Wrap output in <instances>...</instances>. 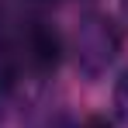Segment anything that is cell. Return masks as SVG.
Returning a JSON list of instances; mask_svg holds the SVG:
<instances>
[{"instance_id": "7a4b0ae2", "label": "cell", "mask_w": 128, "mask_h": 128, "mask_svg": "<svg viewBox=\"0 0 128 128\" xmlns=\"http://www.w3.org/2000/svg\"><path fill=\"white\" fill-rule=\"evenodd\" d=\"M111 107H114V118L128 125V66L118 73V80H114V90H111Z\"/></svg>"}, {"instance_id": "6da1fadb", "label": "cell", "mask_w": 128, "mask_h": 128, "mask_svg": "<svg viewBox=\"0 0 128 128\" xmlns=\"http://www.w3.org/2000/svg\"><path fill=\"white\" fill-rule=\"evenodd\" d=\"M66 52H69V59H73L80 76L100 80L107 69L121 59V52H125V31H121V24L111 14L90 10V14L80 18L73 38L66 45Z\"/></svg>"}, {"instance_id": "277c9868", "label": "cell", "mask_w": 128, "mask_h": 128, "mask_svg": "<svg viewBox=\"0 0 128 128\" xmlns=\"http://www.w3.org/2000/svg\"><path fill=\"white\" fill-rule=\"evenodd\" d=\"M121 18L128 21V0H121Z\"/></svg>"}, {"instance_id": "3957f363", "label": "cell", "mask_w": 128, "mask_h": 128, "mask_svg": "<svg viewBox=\"0 0 128 128\" xmlns=\"http://www.w3.org/2000/svg\"><path fill=\"white\" fill-rule=\"evenodd\" d=\"M80 128H118L111 118H104V114H86L83 121H80Z\"/></svg>"}]
</instances>
